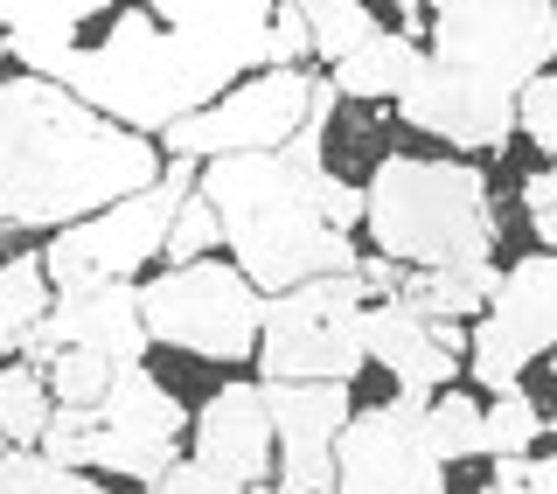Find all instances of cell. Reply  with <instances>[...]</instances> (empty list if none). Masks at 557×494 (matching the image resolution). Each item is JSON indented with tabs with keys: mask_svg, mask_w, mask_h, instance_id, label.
Returning <instances> with one entry per match:
<instances>
[{
	"mask_svg": "<svg viewBox=\"0 0 557 494\" xmlns=\"http://www.w3.org/2000/svg\"><path fill=\"white\" fill-rule=\"evenodd\" d=\"M161 182V139L91 112L70 84L0 77V231H70Z\"/></svg>",
	"mask_w": 557,
	"mask_h": 494,
	"instance_id": "cell-1",
	"label": "cell"
},
{
	"mask_svg": "<svg viewBox=\"0 0 557 494\" xmlns=\"http://www.w3.org/2000/svg\"><path fill=\"white\" fill-rule=\"evenodd\" d=\"M202 196L223 217L231 264L258 293H293L307 279L356 272L362 251L321 217V174L293 168L286 153H231V161H202Z\"/></svg>",
	"mask_w": 557,
	"mask_h": 494,
	"instance_id": "cell-2",
	"label": "cell"
},
{
	"mask_svg": "<svg viewBox=\"0 0 557 494\" xmlns=\"http://www.w3.org/2000/svg\"><path fill=\"white\" fill-rule=\"evenodd\" d=\"M251 70H265V63L237 57V49L188 42V35L161 28L147 8H126V14H112V28H104L98 42H84L70 91L91 104V112L161 139L174 119L202 112L209 98H223L231 84L251 77Z\"/></svg>",
	"mask_w": 557,
	"mask_h": 494,
	"instance_id": "cell-3",
	"label": "cell"
},
{
	"mask_svg": "<svg viewBox=\"0 0 557 494\" xmlns=\"http://www.w3.org/2000/svg\"><path fill=\"white\" fill-rule=\"evenodd\" d=\"M370 244L411 264H487L502 237L487 174L474 161H425V153H383L370 168Z\"/></svg>",
	"mask_w": 557,
	"mask_h": 494,
	"instance_id": "cell-4",
	"label": "cell"
},
{
	"mask_svg": "<svg viewBox=\"0 0 557 494\" xmlns=\"http://www.w3.org/2000/svg\"><path fill=\"white\" fill-rule=\"evenodd\" d=\"M425 57L487 98H522L557 70V0H425Z\"/></svg>",
	"mask_w": 557,
	"mask_h": 494,
	"instance_id": "cell-5",
	"label": "cell"
},
{
	"mask_svg": "<svg viewBox=\"0 0 557 494\" xmlns=\"http://www.w3.org/2000/svg\"><path fill=\"white\" fill-rule=\"evenodd\" d=\"M202 161H168V174L139 196L98 209V217L70 223L49 237V286L57 293H98V286H133V272H147L153 258H168V231L182 217V202L196 196Z\"/></svg>",
	"mask_w": 557,
	"mask_h": 494,
	"instance_id": "cell-6",
	"label": "cell"
},
{
	"mask_svg": "<svg viewBox=\"0 0 557 494\" xmlns=\"http://www.w3.org/2000/svg\"><path fill=\"white\" fill-rule=\"evenodd\" d=\"M362 313H370V293L356 272H327L293 293H272L265 334H258V383H356L370 362Z\"/></svg>",
	"mask_w": 557,
	"mask_h": 494,
	"instance_id": "cell-7",
	"label": "cell"
},
{
	"mask_svg": "<svg viewBox=\"0 0 557 494\" xmlns=\"http://www.w3.org/2000/svg\"><path fill=\"white\" fill-rule=\"evenodd\" d=\"M147 334L196 362H258V334H265V293L223 258L168 264L139 286Z\"/></svg>",
	"mask_w": 557,
	"mask_h": 494,
	"instance_id": "cell-8",
	"label": "cell"
},
{
	"mask_svg": "<svg viewBox=\"0 0 557 494\" xmlns=\"http://www.w3.org/2000/svg\"><path fill=\"white\" fill-rule=\"evenodd\" d=\"M313 84L307 70H251L244 84H231L223 98H209L202 112L174 119L161 133L168 161H231V153H278L313 112Z\"/></svg>",
	"mask_w": 557,
	"mask_h": 494,
	"instance_id": "cell-9",
	"label": "cell"
},
{
	"mask_svg": "<svg viewBox=\"0 0 557 494\" xmlns=\"http://www.w3.org/2000/svg\"><path fill=\"white\" fill-rule=\"evenodd\" d=\"M557 348V251H536L502 272L495 307L474 321L467 342V383H481L487 397L522 391V369Z\"/></svg>",
	"mask_w": 557,
	"mask_h": 494,
	"instance_id": "cell-10",
	"label": "cell"
},
{
	"mask_svg": "<svg viewBox=\"0 0 557 494\" xmlns=\"http://www.w3.org/2000/svg\"><path fill=\"white\" fill-rule=\"evenodd\" d=\"M425 404L432 397L397 391L391 404L348 418L335 446V494H446V460L432 453Z\"/></svg>",
	"mask_w": 557,
	"mask_h": 494,
	"instance_id": "cell-11",
	"label": "cell"
},
{
	"mask_svg": "<svg viewBox=\"0 0 557 494\" xmlns=\"http://www.w3.org/2000/svg\"><path fill=\"white\" fill-rule=\"evenodd\" d=\"M188 439V411L182 397L153 376L147 362L119 369V383L104 391L91 411V473H119V481H161Z\"/></svg>",
	"mask_w": 557,
	"mask_h": 494,
	"instance_id": "cell-12",
	"label": "cell"
},
{
	"mask_svg": "<svg viewBox=\"0 0 557 494\" xmlns=\"http://www.w3.org/2000/svg\"><path fill=\"white\" fill-rule=\"evenodd\" d=\"M265 411L278 432V487L335 494V446L356 418L348 383H265Z\"/></svg>",
	"mask_w": 557,
	"mask_h": 494,
	"instance_id": "cell-13",
	"label": "cell"
},
{
	"mask_svg": "<svg viewBox=\"0 0 557 494\" xmlns=\"http://www.w3.org/2000/svg\"><path fill=\"white\" fill-rule=\"evenodd\" d=\"M63 348H91V356L133 369L147 362L153 334L147 313H139V286H98V293H57V307L35 321V334L22 342V362L49 369Z\"/></svg>",
	"mask_w": 557,
	"mask_h": 494,
	"instance_id": "cell-14",
	"label": "cell"
},
{
	"mask_svg": "<svg viewBox=\"0 0 557 494\" xmlns=\"http://www.w3.org/2000/svg\"><path fill=\"white\" fill-rule=\"evenodd\" d=\"M362 342H370V362H383L397 376V391L440 397L446 383H460L474 328L467 321H432V313H418L411 299H370Z\"/></svg>",
	"mask_w": 557,
	"mask_h": 494,
	"instance_id": "cell-15",
	"label": "cell"
},
{
	"mask_svg": "<svg viewBox=\"0 0 557 494\" xmlns=\"http://www.w3.org/2000/svg\"><path fill=\"white\" fill-rule=\"evenodd\" d=\"M397 119L425 139H446L453 153H502L516 139V98H487L446 63H418V77L397 91Z\"/></svg>",
	"mask_w": 557,
	"mask_h": 494,
	"instance_id": "cell-16",
	"label": "cell"
},
{
	"mask_svg": "<svg viewBox=\"0 0 557 494\" xmlns=\"http://www.w3.org/2000/svg\"><path fill=\"white\" fill-rule=\"evenodd\" d=\"M188 439H196V460L223 467L244 487H265L272 439H278L272 432V411H265V383H223V391L196 411Z\"/></svg>",
	"mask_w": 557,
	"mask_h": 494,
	"instance_id": "cell-17",
	"label": "cell"
},
{
	"mask_svg": "<svg viewBox=\"0 0 557 494\" xmlns=\"http://www.w3.org/2000/svg\"><path fill=\"white\" fill-rule=\"evenodd\" d=\"M161 28L188 35V42H209V49H237V57H258L272 70V14L278 0H139Z\"/></svg>",
	"mask_w": 557,
	"mask_h": 494,
	"instance_id": "cell-18",
	"label": "cell"
},
{
	"mask_svg": "<svg viewBox=\"0 0 557 494\" xmlns=\"http://www.w3.org/2000/svg\"><path fill=\"white\" fill-rule=\"evenodd\" d=\"M418 63H425V42H411L405 28H376L370 42H362L356 57H342L327 77H335V91L356 98V104H383V98L397 104V91L418 77Z\"/></svg>",
	"mask_w": 557,
	"mask_h": 494,
	"instance_id": "cell-19",
	"label": "cell"
},
{
	"mask_svg": "<svg viewBox=\"0 0 557 494\" xmlns=\"http://www.w3.org/2000/svg\"><path fill=\"white\" fill-rule=\"evenodd\" d=\"M502 293V264H425V272H405V286L397 299H411L418 313H432V321H481L487 307H495Z\"/></svg>",
	"mask_w": 557,
	"mask_h": 494,
	"instance_id": "cell-20",
	"label": "cell"
},
{
	"mask_svg": "<svg viewBox=\"0 0 557 494\" xmlns=\"http://www.w3.org/2000/svg\"><path fill=\"white\" fill-rule=\"evenodd\" d=\"M49 307H57V286H49L42 251L0 258V348H22Z\"/></svg>",
	"mask_w": 557,
	"mask_h": 494,
	"instance_id": "cell-21",
	"label": "cell"
},
{
	"mask_svg": "<svg viewBox=\"0 0 557 494\" xmlns=\"http://www.w3.org/2000/svg\"><path fill=\"white\" fill-rule=\"evenodd\" d=\"M49 411H57V391L35 362H0V439L8 446H42Z\"/></svg>",
	"mask_w": 557,
	"mask_h": 494,
	"instance_id": "cell-22",
	"label": "cell"
},
{
	"mask_svg": "<svg viewBox=\"0 0 557 494\" xmlns=\"http://www.w3.org/2000/svg\"><path fill=\"white\" fill-rule=\"evenodd\" d=\"M425 432H432V453L446 467L460 460H487V404H474L467 391H440L425 404Z\"/></svg>",
	"mask_w": 557,
	"mask_h": 494,
	"instance_id": "cell-23",
	"label": "cell"
},
{
	"mask_svg": "<svg viewBox=\"0 0 557 494\" xmlns=\"http://www.w3.org/2000/svg\"><path fill=\"white\" fill-rule=\"evenodd\" d=\"M286 8H300V14H307V28H313V57H321L327 70H335L342 57H356V49L383 28L376 14H370V0H286Z\"/></svg>",
	"mask_w": 557,
	"mask_h": 494,
	"instance_id": "cell-24",
	"label": "cell"
},
{
	"mask_svg": "<svg viewBox=\"0 0 557 494\" xmlns=\"http://www.w3.org/2000/svg\"><path fill=\"white\" fill-rule=\"evenodd\" d=\"M98 14H112V0H0L8 35H63V42H77V28L98 22Z\"/></svg>",
	"mask_w": 557,
	"mask_h": 494,
	"instance_id": "cell-25",
	"label": "cell"
},
{
	"mask_svg": "<svg viewBox=\"0 0 557 494\" xmlns=\"http://www.w3.org/2000/svg\"><path fill=\"white\" fill-rule=\"evenodd\" d=\"M42 376H49V391H57V404H77V411H98V404H104V391L119 383V362L91 356V348H63V356L49 362Z\"/></svg>",
	"mask_w": 557,
	"mask_h": 494,
	"instance_id": "cell-26",
	"label": "cell"
},
{
	"mask_svg": "<svg viewBox=\"0 0 557 494\" xmlns=\"http://www.w3.org/2000/svg\"><path fill=\"white\" fill-rule=\"evenodd\" d=\"M544 439V411L530 404V391H502L487 404V460H509V453H530Z\"/></svg>",
	"mask_w": 557,
	"mask_h": 494,
	"instance_id": "cell-27",
	"label": "cell"
},
{
	"mask_svg": "<svg viewBox=\"0 0 557 494\" xmlns=\"http://www.w3.org/2000/svg\"><path fill=\"white\" fill-rule=\"evenodd\" d=\"M216 244H223V217H216V202H209L202 182H196V196L182 202V217H174V231H168V264L216 258Z\"/></svg>",
	"mask_w": 557,
	"mask_h": 494,
	"instance_id": "cell-28",
	"label": "cell"
},
{
	"mask_svg": "<svg viewBox=\"0 0 557 494\" xmlns=\"http://www.w3.org/2000/svg\"><path fill=\"white\" fill-rule=\"evenodd\" d=\"M516 133L530 139L544 161H557V70H544V77L522 84V98H516Z\"/></svg>",
	"mask_w": 557,
	"mask_h": 494,
	"instance_id": "cell-29",
	"label": "cell"
},
{
	"mask_svg": "<svg viewBox=\"0 0 557 494\" xmlns=\"http://www.w3.org/2000/svg\"><path fill=\"white\" fill-rule=\"evenodd\" d=\"M474 494H557V460H544V453H509V460H495V481L474 487Z\"/></svg>",
	"mask_w": 557,
	"mask_h": 494,
	"instance_id": "cell-30",
	"label": "cell"
},
{
	"mask_svg": "<svg viewBox=\"0 0 557 494\" xmlns=\"http://www.w3.org/2000/svg\"><path fill=\"white\" fill-rule=\"evenodd\" d=\"M153 494H251L244 481H231V473L223 467H209V460H196V453H188V460H174L161 481H147Z\"/></svg>",
	"mask_w": 557,
	"mask_h": 494,
	"instance_id": "cell-31",
	"label": "cell"
},
{
	"mask_svg": "<svg viewBox=\"0 0 557 494\" xmlns=\"http://www.w3.org/2000/svg\"><path fill=\"white\" fill-rule=\"evenodd\" d=\"M321 217H327V231H362L370 223V188H356V182H342V174H321Z\"/></svg>",
	"mask_w": 557,
	"mask_h": 494,
	"instance_id": "cell-32",
	"label": "cell"
},
{
	"mask_svg": "<svg viewBox=\"0 0 557 494\" xmlns=\"http://www.w3.org/2000/svg\"><path fill=\"white\" fill-rule=\"evenodd\" d=\"M522 217H530V231L544 251H557V161L536 168L530 182H522Z\"/></svg>",
	"mask_w": 557,
	"mask_h": 494,
	"instance_id": "cell-33",
	"label": "cell"
},
{
	"mask_svg": "<svg viewBox=\"0 0 557 494\" xmlns=\"http://www.w3.org/2000/svg\"><path fill=\"white\" fill-rule=\"evenodd\" d=\"M272 70H300L307 57H313V28H307V14L300 8H286V0H278V14H272Z\"/></svg>",
	"mask_w": 557,
	"mask_h": 494,
	"instance_id": "cell-34",
	"label": "cell"
},
{
	"mask_svg": "<svg viewBox=\"0 0 557 494\" xmlns=\"http://www.w3.org/2000/svg\"><path fill=\"white\" fill-rule=\"evenodd\" d=\"M49 481V460L35 446H8V460H0V494H42Z\"/></svg>",
	"mask_w": 557,
	"mask_h": 494,
	"instance_id": "cell-35",
	"label": "cell"
},
{
	"mask_svg": "<svg viewBox=\"0 0 557 494\" xmlns=\"http://www.w3.org/2000/svg\"><path fill=\"white\" fill-rule=\"evenodd\" d=\"M42 494H112V487H104L98 473H84V467H49Z\"/></svg>",
	"mask_w": 557,
	"mask_h": 494,
	"instance_id": "cell-36",
	"label": "cell"
},
{
	"mask_svg": "<svg viewBox=\"0 0 557 494\" xmlns=\"http://www.w3.org/2000/svg\"><path fill=\"white\" fill-rule=\"evenodd\" d=\"M0 57H8V22H0Z\"/></svg>",
	"mask_w": 557,
	"mask_h": 494,
	"instance_id": "cell-37",
	"label": "cell"
},
{
	"mask_svg": "<svg viewBox=\"0 0 557 494\" xmlns=\"http://www.w3.org/2000/svg\"><path fill=\"white\" fill-rule=\"evenodd\" d=\"M550 376H557V348H550Z\"/></svg>",
	"mask_w": 557,
	"mask_h": 494,
	"instance_id": "cell-38",
	"label": "cell"
},
{
	"mask_svg": "<svg viewBox=\"0 0 557 494\" xmlns=\"http://www.w3.org/2000/svg\"><path fill=\"white\" fill-rule=\"evenodd\" d=\"M0 460H8V439H0Z\"/></svg>",
	"mask_w": 557,
	"mask_h": 494,
	"instance_id": "cell-39",
	"label": "cell"
}]
</instances>
